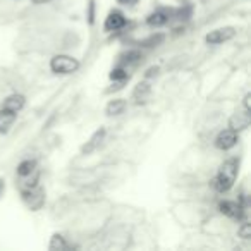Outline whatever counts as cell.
Segmentation results:
<instances>
[{"mask_svg": "<svg viewBox=\"0 0 251 251\" xmlns=\"http://www.w3.org/2000/svg\"><path fill=\"white\" fill-rule=\"evenodd\" d=\"M138 59H141V53L138 50H129V52L124 53V57H122V64H134L138 62Z\"/></svg>", "mask_w": 251, "mask_h": 251, "instance_id": "18", "label": "cell"}, {"mask_svg": "<svg viewBox=\"0 0 251 251\" xmlns=\"http://www.w3.org/2000/svg\"><path fill=\"white\" fill-rule=\"evenodd\" d=\"M237 141H239V134H237L234 129H230V127H227V129L220 131V133L217 134V138H215L213 143H215L217 150L227 151V150H230V148L236 147Z\"/></svg>", "mask_w": 251, "mask_h": 251, "instance_id": "5", "label": "cell"}, {"mask_svg": "<svg viewBox=\"0 0 251 251\" xmlns=\"http://www.w3.org/2000/svg\"><path fill=\"white\" fill-rule=\"evenodd\" d=\"M219 210H220V213H224V215H227L232 220H237V222L244 219V206L237 201L224 200V201L219 203Z\"/></svg>", "mask_w": 251, "mask_h": 251, "instance_id": "6", "label": "cell"}, {"mask_svg": "<svg viewBox=\"0 0 251 251\" xmlns=\"http://www.w3.org/2000/svg\"><path fill=\"white\" fill-rule=\"evenodd\" d=\"M162 40H164V35H157V36H150L148 40H145L141 45H145V47H157V43H160Z\"/></svg>", "mask_w": 251, "mask_h": 251, "instance_id": "20", "label": "cell"}, {"mask_svg": "<svg viewBox=\"0 0 251 251\" xmlns=\"http://www.w3.org/2000/svg\"><path fill=\"white\" fill-rule=\"evenodd\" d=\"M169 18H171V11L167 9H157L151 14H148L147 18V25L150 28H162L169 23Z\"/></svg>", "mask_w": 251, "mask_h": 251, "instance_id": "9", "label": "cell"}, {"mask_svg": "<svg viewBox=\"0 0 251 251\" xmlns=\"http://www.w3.org/2000/svg\"><path fill=\"white\" fill-rule=\"evenodd\" d=\"M33 4L40 5V4H49V2H52V0H31Z\"/></svg>", "mask_w": 251, "mask_h": 251, "instance_id": "25", "label": "cell"}, {"mask_svg": "<svg viewBox=\"0 0 251 251\" xmlns=\"http://www.w3.org/2000/svg\"><path fill=\"white\" fill-rule=\"evenodd\" d=\"M157 73H158V67H150V69H148V73H147V77L153 76V74H157Z\"/></svg>", "mask_w": 251, "mask_h": 251, "instance_id": "23", "label": "cell"}, {"mask_svg": "<svg viewBox=\"0 0 251 251\" xmlns=\"http://www.w3.org/2000/svg\"><path fill=\"white\" fill-rule=\"evenodd\" d=\"M237 234H239V237H243V239H250L251 237V227L248 222H243L241 224V227L237 229Z\"/></svg>", "mask_w": 251, "mask_h": 251, "instance_id": "19", "label": "cell"}, {"mask_svg": "<svg viewBox=\"0 0 251 251\" xmlns=\"http://www.w3.org/2000/svg\"><path fill=\"white\" fill-rule=\"evenodd\" d=\"M236 36V28L232 26H224V28H217L213 31H210L208 35L205 36V43L206 45H222L226 42H230V40Z\"/></svg>", "mask_w": 251, "mask_h": 251, "instance_id": "4", "label": "cell"}, {"mask_svg": "<svg viewBox=\"0 0 251 251\" xmlns=\"http://www.w3.org/2000/svg\"><path fill=\"white\" fill-rule=\"evenodd\" d=\"M150 84L147 83V81H141V83L136 84V88H134L133 91V98L136 100V103H145V101L148 100V97H150Z\"/></svg>", "mask_w": 251, "mask_h": 251, "instance_id": "14", "label": "cell"}, {"mask_svg": "<svg viewBox=\"0 0 251 251\" xmlns=\"http://www.w3.org/2000/svg\"><path fill=\"white\" fill-rule=\"evenodd\" d=\"M79 60L73 55H66V53H59L53 55L50 60V69L55 74H73L79 69Z\"/></svg>", "mask_w": 251, "mask_h": 251, "instance_id": "2", "label": "cell"}, {"mask_svg": "<svg viewBox=\"0 0 251 251\" xmlns=\"http://www.w3.org/2000/svg\"><path fill=\"white\" fill-rule=\"evenodd\" d=\"M4 193H5V181L2 177H0V196L4 195Z\"/></svg>", "mask_w": 251, "mask_h": 251, "instance_id": "24", "label": "cell"}, {"mask_svg": "<svg viewBox=\"0 0 251 251\" xmlns=\"http://www.w3.org/2000/svg\"><path fill=\"white\" fill-rule=\"evenodd\" d=\"M105 134H107L105 127H98V129L90 136V140L81 147V155H91L93 151H97L98 147L101 145V141L105 140Z\"/></svg>", "mask_w": 251, "mask_h": 251, "instance_id": "8", "label": "cell"}, {"mask_svg": "<svg viewBox=\"0 0 251 251\" xmlns=\"http://www.w3.org/2000/svg\"><path fill=\"white\" fill-rule=\"evenodd\" d=\"M237 174H239V162L236 158H229L220 165L219 172L212 181V186L219 193H227L229 189H232Z\"/></svg>", "mask_w": 251, "mask_h": 251, "instance_id": "1", "label": "cell"}, {"mask_svg": "<svg viewBox=\"0 0 251 251\" xmlns=\"http://www.w3.org/2000/svg\"><path fill=\"white\" fill-rule=\"evenodd\" d=\"M18 119V114L12 110H7V108H0V133H7L11 129V126L16 122Z\"/></svg>", "mask_w": 251, "mask_h": 251, "instance_id": "12", "label": "cell"}, {"mask_svg": "<svg viewBox=\"0 0 251 251\" xmlns=\"http://www.w3.org/2000/svg\"><path fill=\"white\" fill-rule=\"evenodd\" d=\"M126 23H127V19H126V16L122 14L121 11H117V9H112V11L107 14V18H105L103 29H105V31H107V33L119 31V29L124 28Z\"/></svg>", "mask_w": 251, "mask_h": 251, "instance_id": "7", "label": "cell"}, {"mask_svg": "<svg viewBox=\"0 0 251 251\" xmlns=\"http://www.w3.org/2000/svg\"><path fill=\"white\" fill-rule=\"evenodd\" d=\"M250 98H251L250 93H248L246 97H244V112H251L250 110Z\"/></svg>", "mask_w": 251, "mask_h": 251, "instance_id": "22", "label": "cell"}, {"mask_svg": "<svg viewBox=\"0 0 251 251\" xmlns=\"http://www.w3.org/2000/svg\"><path fill=\"white\" fill-rule=\"evenodd\" d=\"M25 103H26V98L23 97L21 93H12V95H9V97L5 98L4 101H2V107L7 108V110L16 112V114H18L19 110H23Z\"/></svg>", "mask_w": 251, "mask_h": 251, "instance_id": "10", "label": "cell"}, {"mask_svg": "<svg viewBox=\"0 0 251 251\" xmlns=\"http://www.w3.org/2000/svg\"><path fill=\"white\" fill-rule=\"evenodd\" d=\"M108 77H110V81H114V83H124L126 79H129V74H127V71H126L124 67L119 66V67H114V69L108 73Z\"/></svg>", "mask_w": 251, "mask_h": 251, "instance_id": "16", "label": "cell"}, {"mask_svg": "<svg viewBox=\"0 0 251 251\" xmlns=\"http://www.w3.org/2000/svg\"><path fill=\"white\" fill-rule=\"evenodd\" d=\"M50 250H66L67 248V243L64 241V237L60 234H53L52 236V241L49 244Z\"/></svg>", "mask_w": 251, "mask_h": 251, "instance_id": "17", "label": "cell"}, {"mask_svg": "<svg viewBox=\"0 0 251 251\" xmlns=\"http://www.w3.org/2000/svg\"><path fill=\"white\" fill-rule=\"evenodd\" d=\"M117 4H121V5H127V7H133V5H136L140 0H115Z\"/></svg>", "mask_w": 251, "mask_h": 251, "instance_id": "21", "label": "cell"}, {"mask_svg": "<svg viewBox=\"0 0 251 251\" xmlns=\"http://www.w3.org/2000/svg\"><path fill=\"white\" fill-rule=\"evenodd\" d=\"M126 107H127V101H126L124 98H114V100H110L105 105V114H107L108 117L121 115L122 112L126 110Z\"/></svg>", "mask_w": 251, "mask_h": 251, "instance_id": "13", "label": "cell"}, {"mask_svg": "<svg viewBox=\"0 0 251 251\" xmlns=\"http://www.w3.org/2000/svg\"><path fill=\"white\" fill-rule=\"evenodd\" d=\"M250 122H251L250 112H244V114H234L232 117L229 119V127L236 131V133H239V131L246 129L248 126H250Z\"/></svg>", "mask_w": 251, "mask_h": 251, "instance_id": "11", "label": "cell"}, {"mask_svg": "<svg viewBox=\"0 0 251 251\" xmlns=\"http://www.w3.org/2000/svg\"><path fill=\"white\" fill-rule=\"evenodd\" d=\"M36 160H31V158H28V160H23L21 164L18 165V169H16V171H18V176L19 177H26V176H29V174H33V172L36 171Z\"/></svg>", "mask_w": 251, "mask_h": 251, "instance_id": "15", "label": "cell"}, {"mask_svg": "<svg viewBox=\"0 0 251 251\" xmlns=\"http://www.w3.org/2000/svg\"><path fill=\"white\" fill-rule=\"evenodd\" d=\"M23 201L28 205V208L31 212H36L45 203V193L38 186H35V188H25L23 189Z\"/></svg>", "mask_w": 251, "mask_h": 251, "instance_id": "3", "label": "cell"}]
</instances>
